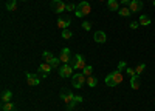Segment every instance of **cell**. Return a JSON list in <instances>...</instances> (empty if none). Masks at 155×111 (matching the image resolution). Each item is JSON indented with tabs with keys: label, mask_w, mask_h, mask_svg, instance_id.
Here are the masks:
<instances>
[{
	"label": "cell",
	"mask_w": 155,
	"mask_h": 111,
	"mask_svg": "<svg viewBox=\"0 0 155 111\" xmlns=\"http://www.w3.org/2000/svg\"><path fill=\"white\" fill-rule=\"evenodd\" d=\"M61 99L64 102H65V105H67V109L68 111H71L74 106H76V103H81L84 99L81 97V96H74L73 93H70L68 90H64L62 93H61Z\"/></svg>",
	"instance_id": "obj_1"
},
{
	"label": "cell",
	"mask_w": 155,
	"mask_h": 111,
	"mask_svg": "<svg viewBox=\"0 0 155 111\" xmlns=\"http://www.w3.org/2000/svg\"><path fill=\"white\" fill-rule=\"evenodd\" d=\"M129 26H130L132 29H137V28L140 26V23H138V22H130V25H129Z\"/></svg>",
	"instance_id": "obj_30"
},
{
	"label": "cell",
	"mask_w": 155,
	"mask_h": 111,
	"mask_svg": "<svg viewBox=\"0 0 155 111\" xmlns=\"http://www.w3.org/2000/svg\"><path fill=\"white\" fill-rule=\"evenodd\" d=\"M27 82H28V85H31V86H36V85H39V83H41V77H39L37 74L27 72Z\"/></svg>",
	"instance_id": "obj_8"
},
{
	"label": "cell",
	"mask_w": 155,
	"mask_h": 111,
	"mask_svg": "<svg viewBox=\"0 0 155 111\" xmlns=\"http://www.w3.org/2000/svg\"><path fill=\"white\" fill-rule=\"evenodd\" d=\"M126 65H127L126 62H124V60H121L120 63H118V69H120V71H121V69H124V68H126Z\"/></svg>",
	"instance_id": "obj_29"
},
{
	"label": "cell",
	"mask_w": 155,
	"mask_h": 111,
	"mask_svg": "<svg viewBox=\"0 0 155 111\" xmlns=\"http://www.w3.org/2000/svg\"><path fill=\"white\" fill-rule=\"evenodd\" d=\"M144 69H146V65H144V63H140V65H138V66L135 68V72H137V74H138V76H140V74H141V72H143Z\"/></svg>",
	"instance_id": "obj_24"
},
{
	"label": "cell",
	"mask_w": 155,
	"mask_h": 111,
	"mask_svg": "<svg viewBox=\"0 0 155 111\" xmlns=\"http://www.w3.org/2000/svg\"><path fill=\"white\" fill-rule=\"evenodd\" d=\"M71 66H73V68H76V69H84V68L87 66V65H85L84 57H82L81 54L73 56V59H71Z\"/></svg>",
	"instance_id": "obj_5"
},
{
	"label": "cell",
	"mask_w": 155,
	"mask_h": 111,
	"mask_svg": "<svg viewBox=\"0 0 155 111\" xmlns=\"http://www.w3.org/2000/svg\"><path fill=\"white\" fill-rule=\"evenodd\" d=\"M87 80V77L84 76V74L81 72V74H73L71 76V85L74 86V88H82V85H84V82Z\"/></svg>",
	"instance_id": "obj_4"
},
{
	"label": "cell",
	"mask_w": 155,
	"mask_h": 111,
	"mask_svg": "<svg viewBox=\"0 0 155 111\" xmlns=\"http://www.w3.org/2000/svg\"><path fill=\"white\" fill-rule=\"evenodd\" d=\"M73 66L68 65V63H64L61 68H59V76L61 77H71L73 76Z\"/></svg>",
	"instance_id": "obj_7"
},
{
	"label": "cell",
	"mask_w": 155,
	"mask_h": 111,
	"mask_svg": "<svg viewBox=\"0 0 155 111\" xmlns=\"http://www.w3.org/2000/svg\"><path fill=\"white\" fill-rule=\"evenodd\" d=\"M138 23L143 25V26H146V25H150V19H149L147 16H141L140 20H138Z\"/></svg>",
	"instance_id": "obj_21"
},
{
	"label": "cell",
	"mask_w": 155,
	"mask_h": 111,
	"mask_svg": "<svg viewBox=\"0 0 155 111\" xmlns=\"http://www.w3.org/2000/svg\"><path fill=\"white\" fill-rule=\"evenodd\" d=\"M42 57H44V60H45V63H51V62L54 60V56L51 54L50 51H45V53L42 54Z\"/></svg>",
	"instance_id": "obj_17"
},
{
	"label": "cell",
	"mask_w": 155,
	"mask_h": 111,
	"mask_svg": "<svg viewBox=\"0 0 155 111\" xmlns=\"http://www.w3.org/2000/svg\"><path fill=\"white\" fill-rule=\"evenodd\" d=\"M50 6H51V9H53L56 14H61V12H64L65 8H67V5L64 3L62 0H53V2L50 3Z\"/></svg>",
	"instance_id": "obj_6"
},
{
	"label": "cell",
	"mask_w": 155,
	"mask_h": 111,
	"mask_svg": "<svg viewBox=\"0 0 155 111\" xmlns=\"http://www.w3.org/2000/svg\"><path fill=\"white\" fill-rule=\"evenodd\" d=\"M62 37H64V39H71V31L67 28V29H64L62 31Z\"/></svg>",
	"instance_id": "obj_25"
},
{
	"label": "cell",
	"mask_w": 155,
	"mask_h": 111,
	"mask_svg": "<svg viewBox=\"0 0 155 111\" xmlns=\"http://www.w3.org/2000/svg\"><path fill=\"white\" fill-rule=\"evenodd\" d=\"M59 62H61V59H58V57H54V60L53 62H51V66H53V68H56V66H59Z\"/></svg>",
	"instance_id": "obj_27"
},
{
	"label": "cell",
	"mask_w": 155,
	"mask_h": 111,
	"mask_svg": "<svg viewBox=\"0 0 155 111\" xmlns=\"http://www.w3.org/2000/svg\"><path fill=\"white\" fill-rule=\"evenodd\" d=\"M130 86H132V90H138L141 86V79H140L138 74H135V76L130 77Z\"/></svg>",
	"instance_id": "obj_13"
},
{
	"label": "cell",
	"mask_w": 155,
	"mask_h": 111,
	"mask_svg": "<svg viewBox=\"0 0 155 111\" xmlns=\"http://www.w3.org/2000/svg\"><path fill=\"white\" fill-rule=\"evenodd\" d=\"M51 68H53V66H51L50 63H42L41 66H39V72H41V76H42V77H47V76H48V72L51 71Z\"/></svg>",
	"instance_id": "obj_12"
},
{
	"label": "cell",
	"mask_w": 155,
	"mask_h": 111,
	"mask_svg": "<svg viewBox=\"0 0 155 111\" xmlns=\"http://www.w3.org/2000/svg\"><path fill=\"white\" fill-rule=\"evenodd\" d=\"M70 23H71V19H61V20L58 22V28L67 29V28L70 26Z\"/></svg>",
	"instance_id": "obj_14"
},
{
	"label": "cell",
	"mask_w": 155,
	"mask_h": 111,
	"mask_svg": "<svg viewBox=\"0 0 155 111\" xmlns=\"http://www.w3.org/2000/svg\"><path fill=\"white\" fill-rule=\"evenodd\" d=\"M93 40H95L96 43H106L107 35H106L104 31H96V32L93 34Z\"/></svg>",
	"instance_id": "obj_9"
},
{
	"label": "cell",
	"mask_w": 155,
	"mask_h": 111,
	"mask_svg": "<svg viewBox=\"0 0 155 111\" xmlns=\"http://www.w3.org/2000/svg\"><path fill=\"white\" fill-rule=\"evenodd\" d=\"M99 2H107V0H99Z\"/></svg>",
	"instance_id": "obj_33"
},
{
	"label": "cell",
	"mask_w": 155,
	"mask_h": 111,
	"mask_svg": "<svg viewBox=\"0 0 155 111\" xmlns=\"http://www.w3.org/2000/svg\"><path fill=\"white\" fill-rule=\"evenodd\" d=\"M118 12H120V16H123V17H129V16L132 14V11L129 9V6H121L118 9Z\"/></svg>",
	"instance_id": "obj_16"
},
{
	"label": "cell",
	"mask_w": 155,
	"mask_h": 111,
	"mask_svg": "<svg viewBox=\"0 0 155 111\" xmlns=\"http://www.w3.org/2000/svg\"><path fill=\"white\" fill-rule=\"evenodd\" d=\"M14 109H16V105L11 102H5L2 105V111H14Z\"/></svg>",
	"instance_id": "obj_19"
},
{
	"label": "cell",
	"mask_w": 155,
	"mask_h": 111,
	"mask_svg": "<svg viewBox=\"0 0 155 111\" xmlns=\"http://www.w3.org/2000/svg\"><path fill=\"white\" fill-rule=\"evenodd\" d=\"M127 6L132 12H137V11H140L141 8H143V2H141V0H130V3H129Z\"/></svg>",
	"instance_id": "obj_10"
},
{
	"label": "cell",
	"mask_w": 155,
	"mask_h": 111,
	"mask_svg": "<svg viewBox=\"0 0 155 111\" xmlns=\"http://www.w3.org/2000/svg\"><path fill=\"white\" fill-rule=\"evenodd\" d=\"M11 97H12V93L11 91H3V94H2V102L5 103V102H11Z\"/></svg>",
	"instance_id": "obj_20"
},
{
	"label": "cell",
	"mask_w": 155,
	"mask_h": 111,
	"mask_svg": "<svg viewBox=\"0 0 155 111\" xmlns=\"http://www.w3.org/2000/svg\"><path fill=\"white\" fill-rule=\"evenodd\" d=\"M85 82H87V85L90 86V88H93V86H96V79H95V77H92V76H88Z\"/></svg>",
	"instance_id": "obj_22"
},
{
	"label": "cell",
	"mask_w": 155,
	"mask_h": 111,
	"mask_svg": "<svg viewBox=\"0 0 155 111\" xmlns=\"http://www.w3.org/2000/svg\"><path fill=\"white\" fill-rule=\"evenodd\" d=\"M65 11H70V12H71V11H76V5L68 3V5H67V8H65Z\"/></svg>",
	"instance_id": "obj_28"
},
{
	"label": "cell",
	"mask_w": 155,
	"mask_h": 111,
	"mask_svg": "<svg viewBox=\"0 0 155 111\" xmlns=\"http://www.w3.org/2000/svg\"><path fill=\"white\" fill-rule=\"evenodd\" d=\"M152 2H153V0H152Z\"/></svg>",
	"instance_id": "obj_35"
},
{
	"label": "cell",
	"mask_w": 155,
	"mask_h": 111,
	"mask_svg": "<svg viewBox=\"0 0 155 111\" xmlns=\"http://www.w3.org/2000/svg\"><path fill=\"white\" fill-rule=\"evenodd\" d=\"M82 28H84L85 31L92 29V23H90V22H82Z\"/></svg>",
	"instance_id": "obj_26"
},
{
	"label": "cell",
	"mask_w": 155,
	"mask_h": 111,
	"mask_svg": "<svg viewBox=\"0 0 155 111\" xmlns=\"http://www.w3.org/2000/svg\"><path fill=\"white\" fill-rule=\"evenodd\" d=\"M90 11H92V8H90V3L88 2H82L79 3V5H76V16L78 17H84V16H88L90 14Z\"/></svg>",
	"instance_id": "obj_3"
},
{
	"label": "cell",
	"mask_w": 155,
	"mask_h": 111,
	"mask_svg": "<svg viewBox=\"0 0 155 111\" xmlns=\"http://www.w3.org/2000/svg\"><path fill=\"white\" fill-rule=\"evenodd\" d=\"M92 72H93V66H90V65H87V66L84 68V72H82V74H84L85 77H88V76H92Z\"/></svg>",
	"instance_id": "obj_23"
},
{
	"label": "cell",
	"mask_w": 155,
	"mask_h": 111,
	"mask_svg": "<svg viewBox=\"0 0 155 111\" xmlns=\"http://www.w3.org/2000/svg\"><path fill=\"white\" fill-rule=\"evenodd\" d=\"M127 74H129V76L132 77V76H135L137 72H135V69H132V68H127Z\"/></svg>",
	"instance_id": "obj_31"
},
{
	"label": "cell",
	"mask_w": 155,
	"mask_h": 111,
	"mask_svg": "<svg viewBox=\"0 0 155 111\" xmlns=\"http://www.w3.org/2000/svg\"><path fill=\"white\" fill-rule=\"evenodd\" d=\"M6 9H8V11H16V9H17V0H8Z\"/></svg>",
	"instance_id": "obj_18"
},
{
	"label": "cell",
	"mask_w": 155,
	"mask_h": 111,
	"mask_svg": "<svg viewBox=\"0 0 155 111\" xmlns=\"http://www.w3.org/2000/svg\"><path fill=\"white\" fill-rule=\"evenodd\" d=\"M153 6H155V0H153Z\"/></svg>",
	"instance_id": "obj_34"
},
{
	"label": "cell",
	"mask_w": 155,
	"mask_h": 111,
	"mask_svg": "<svg viewBox=\"0 0 155 111\" xmlns=\"http://www.w3.org/2000/svg\"><path fill=\"white\" fill-rule=\"evenodd\" d=\"M107 8H109V11H118L120 3L116 2V0H107Z\"/></svg>",
	"instance_id": "obj_15"
},
{
	"label": "cell",
	"mask_w": 155,
	"mask_h": 111,
	"mask_svg": "<svg viewBox=\"0 0 155 111\" xmlns=\"http://www.w3.org/2000/svg\"><path fill=\"white\" fill-rule=\"evenodd\" d=\"M123 82V74L120 69H116V71H112L109 76L106 77V85L107 86H116V85H120Z\"/></svg>",
	"instance_id": "obj_2"
},
{
	"label": "cell",
	"mask_w": 155,
	"mask_h": 111,
	"mask_svg": "<svg viewBox=\"0 0 155 111\" xmlns=\"http://www.w3.org/2000/svg\"><path fill=\"white\" fill-rule=\"evenodd\" d=\"M130 3V0H121V5H129Z\"/></svg>",
	"instance_id": "obj_32"
},
{
	"label": "cell",
	"mask_w": 155,
	"mask_h": 111,
	"mask_svg": "<svg viewBox=\"0 0 155 111\" xmlns=\"http://www.w3.org/2000/svg\"><path fill=\"white\" fill-rule=\"evenodd\" d=\"M59 59H61V62H62V63H68V62H70V59H71L70 49H68V48H64L62 51H61V56H59Z\"/></svg>",
	"instance_id": "obj_11"
}]
</instances>
